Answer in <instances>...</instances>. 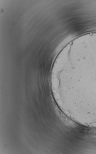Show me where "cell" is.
<instances>
[{
    "label": "cell",
    "instance_id": "6da1fadb",
    "mask_svg": "<svg viewBox=\"0 0 96 154\" xmlns=\"http://www.w3.org/2000/svg\"><path fill=\"white\" fill-rule=\"evenodd\" d=\"M79 66L86 69L93 73L82 69L77 67L76 69L87 73L94 78V79L86 75H84L85 82L83 84L84 92H85L86 98L84 102H89V104L96 106V58L87 61Z\"/></svg>",
    "mask_w": 96,
    "mask_h": 154
}]
</instances>
